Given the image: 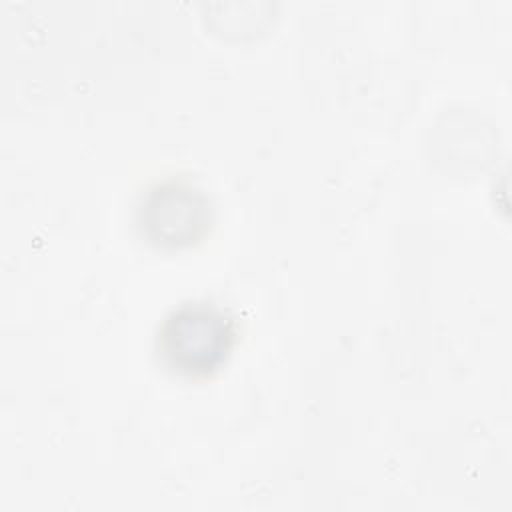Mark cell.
Wrapping results in <instances>:
<instances>
[{"mask_svg":"<svg viewBox=\"0 0 512 512\" xmlns=\"http://www.w3.org/2000/svg\"><path fill=\"white\" fill-rule=\"evenodd\" d=\"M212 218L204 190L182 178H166L150 186L136 210L142 236L164 250L198 244L208 234Z\"/></svg>","mask_w":512,"mask_h":512,"instance_id":"2","label":"cell"},{"mask_svg":"<svg viewBox=\"0 0 512 512\" xmlns=\"http://www.w3.org/2000/svg\"><path fill=\"white\" fill-rule=\"evenodd\" d=\"M236 344V322L210 302H184L172 308L158 328V352L180 376L214 374Z\"/></svg>","mask_w":512,"mask_h":512,"instance_id":"1","label":"cell"}]
</instances>
